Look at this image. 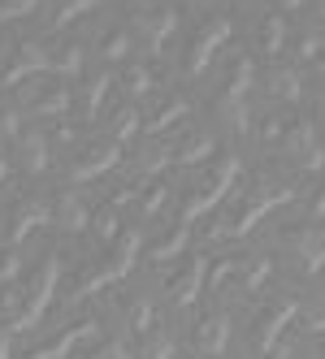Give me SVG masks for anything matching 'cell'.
<instances>
[{
  "instance_id": "30bf717a",
  "label": "cell",
  "mask_w": 325,
  "mask_h": 359,
  "mask_svg": "<svg viewBox=\"0 0 325 359\" xmlns=\"http://www.w3.org/2000/svg\"><path fill=\"white\" fill-rule=\"evenodd\" d=\"M53 221L65 229V234H83V229L91 225V212H87V203L79 199V191H65V195L53 203Z\"/></svg>"
},
{
  "instance_id": "f546056e",
  "label": "cell",
  "mask_w": 325,
  "mask_h": 359,
  "mask_svg": "<svg viewBox=\"0 0 325 359\" xmlns=\"http://www.w3.org/2000/svg\"><path fill=\"white\" fill-rule=\"evenodd\" d=\"M31 9H39V0H0V22H13V18H27Z\"/></svg>"
},
{
  "instance_id": "d4e9b609",
  "label": "cell",
  "mask_w": 325,
  "mask_h": 359,
  "mask_svg": "<svg viewBox=\"0 0 325 359\" xmlns=\"http://www.w3.org/2000/svg\"><path fill=\"white\" fill-rule=\"evenodd\" d=\"M183 117H187V100H173L169 109H161L152 121H147V130H152V135H161V130H169L173 121H183Z\"/></svg>"
},
{
  "instance_id": "5b68a950",
  "label": "cell",
  "mask_w": 325,
  "mask_h": 359,
  "mask_svg": "<svg viewBox=\"0 0 325 359\" xmlns=\"http://www.w3.org/2000/svg\"><path fill=\"white\" fill-rule=\"evenodd\" d=\"M230 31H234V27H230L226 18H213L208 27L195 35V43H191V57H187V74H199V69H208L213 53H217V48L230 39Z\"/></svg>"
},
{
  "instance_id": "277c9868",
  "label": "cell",
  "mask_w": 325,
  "mask_h": 359,
  "mask_svg": "<svg viewBox=\"0 0 325 359\" xmlns=\"http://www.w3.org/2000/svg\"><path fill=\"white\" fill-rule=\"evenodd\" d=\"M121 161V143L117 139H105V143H91L79 161L69 165V177L74 182H91V177H100V173H109L113 165Z\"/></svg>"
},
{
  "instance_id": "7402d4cb",
  "label": "cell",
  "mask_w": 325,
  "mask_h": 359,
  "mask_svg": "<svg viewBox=\"0 0 325 359\" xmlns=\"http://www.w3.org/2000/svg\"><path fill=\"white\" fill-rule=\"evenodd\" d=\"M100 57H105V61H126V57H131V31L117 27L105 43H100Z\"/></svg>"
},
{
  "instance_id": "9c48e42d",
  "label": "cell",
  "mask_w": 325,
  "mask_h": 359,
  "mask_svg": "<svg viewBox=\"0 0 325 359\" xmlns=\"http://www.w3.org/2000/svg\"><path fill=\"white\" fill-rule=\"evenodd\" d=\"M53 221V203H44V199H31V203H22V208L13 212L9 221V243H22L27 234H35L39 225Z\"/></svg>"
},
{
  "instance_id": "1f68e13d",
  "label": "cell",
  "mask_w": 325,
  "mask_h": 359,
  "mask_svg": "<svg viewBox=\"0 0 325 359\" xmlns=\"http://www.w3.org/2000/svg\"><path fill=\"white\" fill-rule=\"evenodd\" d=\"M325 53V39L321 35H304V39H299V57H304V61H317Z\"/></svg>"
},
{
  "instance_id": "7c38bea8",
  "label": "cell",
  "mask_w": 325,
  "mask_h": 359,
  "mask_svg": "<svg viewBox=\"0 0 325 359\" xmlns=\"http://www.w3.org/2000/svg\"><path fill=\"white\" fill-rule=\"evenodd\" d=\"M83 338H100V325H95V320H79V325H69L57 342L35 346V359H57V355H69V351H74V342H83Z\"/></svg>"
},
{
  "instance_id": "603a6c76",
  "label": "cell",
  "mask_w": 325,
  "mask_h": 359,
  "mask_svg": "<svg viewBox=\"0 0 325 359\" xmlns=\"http://www.w3.org/2000/svg\"><path fill=\"white\" fill-rule=\"evenodd\" d=\"M126 329H131V333H152V303H147V299L131 303V312H126Z\"/></svg>"
},
{
  "instance_id": "8d00e7d4",
  "label": "cell",
  "mask_w": 325,
  "mask_h": 359,
  "mask_svg": "<svg viewBox=\"0 0 325 359\" xmlns=\"http://www.w3.org/2000/svg\"><path fill=\"white\" fill-rule=\"evenodd\" d=\"M9 333H13V329H5V333H0V359H5V355L13 351V342H9Z\"/></svg>"
},
{
  "instance_id": "9a60e30c",
  "label": "cell",
  "mask_w": 325,
  "mask_h": 359,
  "mask_svg": "<svg viewBox=\"0 0 325 359\" xmlns=\"http://www.w3.org/2000/svg\"><path fill=\"white\" fill-rule=\"evenodd\" d=\"M269 91L278 100H286V104H295V100L304 95V83H299V74L291 65H278V69H269Z\"/></svg>"
},
{
  "instance_id": "ac0fdd59",
  "label": "cell",
  "mask_w": 325,
  "mask_h": 359,
  "mask_svg": "<svg viewBox=\"0 0 325 359\" xmlns=\"http://www.w3.org/2000/svg\"><path fill=\"white\" fill-rule=\"evenodd\" d=\"M139 130H143V117H139V109H135V104H121V109L113 113V139H117V143H131Z\"/></svg>"
},
{
  "instance_id": "4316f807",
  "label": "cell",
  "mask_w": 325,
  "mask_h": 359,
  "mask_svg": "<svg viewBox=\"0 0 325 359\" xmlns=\"http://www.w3.org/2000/svg\"><path fill=\"white\" fill-rule=\"evenodd\" d=\"M126 87H131V95H147V91H152V69H147L143 61H135L126 69Z\"/></svg>"
},
{
  "instance_id": "e575fe53",
  "label": "cell",
  "mask_w": 325,
  "mask_h": 359,
  "mask_svg": "<svg viewBox=\"0 0 325 359\" xmlns=\"http://www.w3.org/2000/svg\"><path fill=\"white\" fill-rule=\"evenodd\" d=\"M95 355H131V342H109V346H95Z\"/></svg>"
},
{
  "instance_id": "836d02e7",
  "label": "cell",
  "mask_w": 325,
  "mask_h": 359,
  "mask_svg": "<svg viewBox=\"0 0 325 359\" xmlns=\"http://www.w3.org/2000/svg\"><path fill=\"white\" fill-rule=\"evenodd\" d=\"M165 199H169V191H165V187H152V191H147V199H143V217L161 212V208H165Z\"/></svg>"
},
{
  "instance_id": "f35d334b",
  "label": "cell",
  "mask_w": 325,
  "mask_h": 359,
  "mask_svg": "<svg viewBox=\"0 0 325 359\" xmlns=\"http://www.w3.org/2000/svg\"><path fill=\"white\" fill-rule=\"evenodd\" d=\"M321 18H325V0H321Z\"/></svg>"
},
{
  "instance_id": "ffe728a7",
  "label": "cell",
  "mask_w": 325,
  "mask_h": 359,
  "mask_svg": "<svg viewBox=\"0 0 325 359\" xmlns=\"http://www.w3.org/2000/svg\"><path fill=\"white\" fill-rule=\"evenodd\" d=\"M69 100H74V95L57 87V91H48V95H39V100H31V104H27V109H31V117H61V113L69 109Z\"/></svg>"
},
{
  "instance_id": "ab89813d",
  "label": "cell",
  "mask_w": 325,
  "mask_h": 359,
  "mask_svg": "<svg viewBox=\"0 0 325 359\" xmlns=\"http://www.w3.org/2000/svg\"><path fill=\"white\" fill-rule=\"evenodd\" d=\"M321 139H325V121H321Z\"/></svg>"
},
{
  "instance_id": "6da1fadb",
  "label": "cell",
  "mask_w": 325,
  "mask_h": 359,
  "mask_svg": "<svg viewBox=\"0 0 325 359\" xmlns=\"http://www.w3.org/2000/svg\"><path fill=\"white\" fill-rule=\"evenodd\" d=\"M139 247H143V234H139V229H131L126 238H117L113 260H109L105 269H95L87 281H79V290H74V299H91V294H100L105 286H113V281L131 277V269H135V260H139Z\"/></svg>"
},
{
  "instance_id": "8992f818",
  "label": "cell",
  "mask_w": 325,
  "mask_h": 359,
  "mask_svg": "<svg viewBox=\"0 0 325 359\" xmlns=\"http://www.w3.org/2000/svg\"><path fill=\"white\" fill-rule=\"evenodd\" d=\"M230 316L226 312H213L195 325V351H204V355H226L230 351Z\"/></svg>"
},
{
  "instance_id": "52a82bcc",
  "label": "cell",
  "mask_w": 325,
  "mask_h": 359,
  "mask_svg": "<svg viewBox=\"0 0 325 359\" xmlns=\"http://www.w3.org/2000/svg\"><path fill=\"white\" fill-rule=\"evenodd\" d=\"M173 27H178V13H173V9H152V13H143L135 22V31L143 35L147 53H161V43L173 35Z\"/></svg>"
},
{
  "instance_id": "f1b7e54d",
  "label": "cell",
  "mask_w": 325,
  "mask_h": 359,
  "mask_svg": "<svg viewBox=\"0 0 325 359\" xmlns=\"http://www.w3.org/2000/svg\"><path fill=\"white\" fill-rule=\"evenodd\" d=\"M18 273H22V255H18V243L0 255V286H9V281H18Z\"/></svg>"
},
{
  "instance_id": "d6986e66",
  "label": "cell",
  "mask_w": 325,
  "mask_h": 359,
  "mask_svg": "<svg viewBox=\"0 0 325 359\" xmlns=\"http://www.w3.org/2000/svg\"><path fill=\"white\" fill-rule=\"evenodd\" d=\"M109 87H113V79H109V74H100V79H91V83H87V91H83V104H79V113H83V117H95L100 109H105V95H109Z\"/></svg>"
},
{
  "instance_id": "4dcf8cb0",
  "label": "cell",
  "mask_w": 325,
  "mask_h": 359,
  "mask_svg": "<svg viewBox=\"0 0 325 359\" xmlns=\"http://www.w3.org/2000/svg\"><path fill=\"white\" fill-rule=\"evenodd\" d=\"M143 355H178V346H173V338H161V333H152V338L143 342Z\"/></svg>"
},
{
  "instance_id": "d6a6232c",
  "label": "cell",
  "mask_w": 325,
  "mask_h": 359,
  "mask_svg": "<svg viewBox=\"0 0 325 359\" xmlns=\"http://www.w3.org/2000/svg\"><path fill=\"white\" fill-rule=\"evenodd\" d=\"M269 273H273V260H256V269L247 273V290H260L269 281Z\"/></svg>"
},
{
  "instance_id": "cb8c5ba5",
  "label": "cell",
  "mask_w": 325,
  "mask_h": 359,
  "mask_svg": "<svg viewBox=\"0 0 325 359\" xmlns=\"http://www.w3.org/2000/svg\"><path fill=\"white\" fill-rule=\"evenodd\" d=\"M95 5H100V0H61L57 13H53V22H57V27H69L74 18H83V13H87V9H95Z\"/></svg>"
},
{
  "instance_id": "44dd1931",
  "label": "cell",
  "mask_w": 325,
  "mask_h": 359,
  "mask_svg": "<svg viewBox=\"0 0 325 359\" xmlns=\"http://www.w3.org/2000/svg\"><path fill=\"white\" fill-rule=\"evenodd\" d=\"M187 229H173V234L165 238V243H157L152 251H147V260H152V264H169V260H178V255H183V247H187Z\"/></svg>"
},
{
  "instance_id": "484cf974",
  "label": "cell",
  "mask_w": 325,
  "mask_h": 359,
  "mask_svg": "<svg viewBox=\"0 0 325 359\" xmlns=\"http://www.w3.org/2000/svg\"><path fill=\"white\" fill-rule=\"evenodd\" d=\"M53 74H61V79H79L83 74V48H65V53L57 57Z\"/></svg>"
},
{
  "instance_id": "d590c367",
  "label": "cell",
  "mask_w": 325,
  "mask_h": 359,
  "mask_svg": "<svg viewBox=\"0 0 325 359\" xmlns=\"http://www.w3.org/2000/svg\"><path fill=\"white\" fill-rule=\"evenodd\" d=\"M312 217H317V221L325 217V187H321V195H317V203H312Z\"/></svg>"
},
{
  "instance_id": "ba28073f",
  "label": "cell",
  "mask_w": 325,
  "mask_h": 359,
  "mask_svg": "<svg viewBox=\"0 0 325 359\" xmlns=\"http://www.w3.org/2000/svg\"><path fill=\"white\" fill-rule=\"evenodd\" d=\"M286 151H291V156H299V165H304V169H321V165H325V147L317 143V130H312V126H291Z\"/></svg>"
},
{
  "instance_id": "7a4b0ae2",
  "label": "cell",
  "mask_w": 325,
  "mask_h": 359,
  "mask_svg": "<svg viewBox=\"0 0 325 359\" xmlns=\"http://www.w3.org/2000/svg\"><path fill=\"white\" fill-rule=\"evenodd\" d=\"M57 277H61V260H57V255H48V260L39 264V277H35L31 294H27V307H22L18 320H13V333H27V329H35L44 320L48 303L57 299Z\"/></svg>"
},
{
  "instance_id": "5bb4252c",
  "label": "cell",
  "mask_w": 325,
  "mask_h": 359,
  "mask_svg": "<svg viewBox=\"0 0 325 359\" xmlns=\"http://www.w3.org/2000/svg\"><path fill=\"white\" fill-rule=\"evenodd\" d=\"M18 151H22V169H27L31 177H39L48 169V139L39 130H22L18 135Z\"/></svg>"
},
{
  "instance_id": "8fae6325",
  "label": "cell",
  "mask_w": 325,
  "mask_h": 359,
  "mask_svg": "<svg viewBox=\"0 0 325 359\" xmlns=\"http://www.w3.org/2000/svg\"><path fill=\"white\" fill-rule=\"evenodd\" d=\"M299 316V303H278L273 312H265L256 320V351H273V342H278V333L286 329V320Z\"/></svg>"
},
{
  "instance_id": "3957f363",
  "label": "cell",
  "mask_w": 325,
  "mask_h": 359,
  "mask_svg": "<svg viewBox=\"0 0 325 359\" xmlns=\"http://www.w3.org/2000/svg\"><path fill=\"white\" fill-rule=\"evenodd\" d=\"M204 281H208V260L204 255H191V260H183L178 273L169 277V299L178 307H191L199 299V290H204Z\"/></svg>"
},
{
  "instance_id": "e0dca14e",
  "label": "cell",
  "mask_w": 325,
  "mask_h": 359,
  "mask_svg": "<svg viewBox=\"0 0 325 359\" xmlns=\"http://www.w3.org/2000/svg\"><path fill=\"white\" fill-rule=\"evenodd\" d=\"M299 255H304L308 273H321L325 269V229H304V238H295Z\"/></svg>"
},
{
  "instance_id": "2e32d148",
  "label": "cell",
  "mask_w": 325,
  "mask_h": 359,
  "mask_svg": "<svg viewBox=\"0 0 325 359\" xmlns=\"http://www.w3.org/2000/svg\"><path fill=\"white\" fill-rule=\"evenodd\" d=\"M256 43H260V53L278 57V53H282V43H286V18H260Z\"/></svg>"
},
{
  "instance_id": "74e56055",
  "label": "cell",
  "mask_w": 325,
  "mask_h": 359,
  "mask_svg": "<svg viewBox=\"0 0 325 359\" xmlns=\"http://www.w3.org/2000/svg\"><path fill=\"white\" fill-rule=\"evenodd\" d=\"M299 5H304V0H286V9H299Z\"/></svg>"
},
{
  "instance_id": "4fadbf2b",
  "label": "cell",
  "mask_w": 325,
  "mask_h": 359,
  "mask_svg": "<svg viewBox=\"0 0 325 359\" xmlns=\"http://www.w3.org/2000/svg\"><path fill=\"white\" fill-rule=\"evenodd\" d=\"M213 135H204V130H187L178 143H173V165H204L208 156H213Z\"/></svg>"
},
{
  "instance_id": "83f0119b",
  "label": "cell",
  "mask_w": 325,
  "mask_h": 359,
  "mask_svg": "<svg viewBox=\"0 0 325 359\" xmlns=\"http://www.w3.org/2000/svg\"><path fill=\"white\" fill-rule=\"evenodd\" d=\"M91 225H95L100 243H113V238H117V208H100V212L91 217Z\"/></svg>"
}]
</instances>
